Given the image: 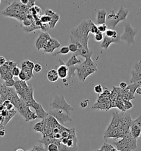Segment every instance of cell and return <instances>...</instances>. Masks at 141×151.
I'll return each mask as SVG.
<instances>
[{"label":"cell","mask_w":141,"mask_h":151,"mask_svg":"<svg viewBox=\"0 0 141 151\" xmlns=\"http://www.w3.org/2000/svg\"><path fill=\"white\" fill-rule=\"evenodd\" d=\"M90 21H83L77 27L72 29L70 34L71 42L77 41L82 44L84 48H89L88 44L89 39V34L90 33L89 26Z\"/></svg>","instance_id":"cell-1"},{"label":"cell","mask_w":141,"mask_h":151,"mask_svg":"<svg viewBox=\"0 0 141 151\" xmlns=\"http://www.w3.org/2000/svg\"><path fill=\"white\" fill-rule=\"evenodd\" d=\"M2 13L7 17L15 18L22 22L29 14V9L27 5L22 4L20 2L15 1L6 8Z\"/></svg>","instance_id":"cell-2"},{"label":"cell","mask_w":141,"mask_h":151,"mask_svg":"<svg viewBox=\"0 0 141 151\" xmlns=\"http://www.w3.org/2000/svg\"><path fill=\"white\" fill-rule=\"evenodd\" d=\"M98 71V64L95 63L91 58L86 59L85 61L76 65V73L78 79L84 82L90 75Z\"/></svg>","instance_id":"cell-3"},{"label":"cell","mask_w":141,"mask_h":151,"mask_svg":"<svg viewBox=\"0 0 141 151\" xmlns=\"http://www.w3.org/2000/svg\"><path fill=\"white\" fill-rule=\"evenodd\" d=\"M113 145L119 151H132L137 147V140L132 137L129 131L123 138L114 142Z\"/></svg>","instance_id":"cell-4"},{"label":"cell","mask_w":141,"mask_h":151,"mask_svg":"<svg viewBox=\"0 0 141 151\" xmlns=\"http://www.w3.org/2000/svg\"><path fill=\"white\" fill-rule=\"evenodd\" d=\"M50 105L54 110H62L69 115H71V112L74 110V108L66 101L63 95H56L53 99Z\"/></svg>","instance_id":"cell-5"},{"label":"cell","mask_w":141,"mask_h":151,"mask_svg":"<svg viewBox=\"0 0 141 151\" xmlns=\"http://www.w3.org/2000/svg\"><path fill=\"white\" fill-rule=\"evenodd\" d=\"M138 29L132 27L130 22H126L124 25L123 32L120 36V40L124 41L128 45L135 44V38Z\"/></svg>","instance_id":"cell-6"},{"label":"cell","mask_w":141,"mask_h":151,"mask_svg":"<svg viewBox=\"0 0 141 151\" xmlns=\"http://www.w3.org/2000/svg\"><path fill=\"white\" fill-rule=\"evenodd\" d=\"M125 115L126 113L122 112H116L114 113L112 121L110 122V125H109V126L107 127L105 131H109L114 130H117L121 127L124 128L123 125L125 121Z\"/></svg>","instance_id":"cell-7"},{"label":"cell","mask_w":141,"mask_h":151,"mask_svg":"<svg viewBox=\"0 0 141 151\" xmlns=\"http://www.w3.org/2000/svg\"><path fill=\"white\" fill-rule=\"evenodd\" d=\"M16 108L27 122H29L32 120H34L38 118L37 115L35 113V112L31 111L29 107L25 105V104L23 101V100L22 102L16 107Z\"/></svg>","instance_id":"cell-8"},{"label":"cell","mask_w":141,"mask_h":151,"mask_svg":"<svg viewBox=\"0 0 141 151\" xmlns=\"http://www.w3.org/2000/svg\"><path fill=\"white\" fill-rule=\"evenodd\" d=\"M129 13V10L127 9L123 6H122L120 10L115 13L114 17L110 21H107V24L112 27V28H115L119 22L126 20L127 17Z\"/></svg>","instance_id":"cell-9"},{"label":"cell","mask_w":141,"mask_h":151,"mask_svg":"<svg viewBox=\"0 0 141 151\" xmlns=\"http://www.w3.org/2000/svg\"><path fill=\"white\" fill-rule=\"evenodd\" d=\"M48 113L49 115L55 117L58 123L62 126L66 122L72 121V118L71 117V115H69L62 110L53 109L50 111Z\"/></svg>","instance_id":"cell-10"},{"label":"cell","mask_w":141,"mask_h":151,"mask_svg":"<svg viewBox=\"0 0 141 151\" xmlns=\"http://www.w3.org/2000/svg\"><path fill=\"white\" fill-rule=\"evenodd\" d=\"M130 82L131 84L141 82V60L137 62L133 65L131 70Z\"/></svg>","instance_id":"cell-11"},{"label":"cell","mask_w":141,"mask_h":151,"mask_svg":"<svg viewBox=\"0 0 141 151\" xmlns=\"http://www.w3.org/2000/svg\"><path fill=\"white\" fill-rule=\"evenodd\" d=\"M51 38L50 35L48 32H41L35 42L36 48L38 50L44 49Z\"/></svg>","instance_id":"cell-12"},{"label":"cell","mask_w":141,"mask_h":151,"mask_svg":"<svg viewBox=\"0 0 141 151\" xmlns=\"http://www.w3.org/2000/svg\"><path fill=\"white\" fill-rule=\"evenodd\" d=\"M18 64L13 61H7L5 65L0 67V75L1 78L4 77L9 73H12V70L17 67Z\"/></svg>","instance_id":"cell-13"},{"label":"cell","mask_w":141,"mask_h":151,"mask_svg":"<svg viewBox=\"0 0 141 151\" xmlns=\"http://www.w3.org/2000/svg\"><path fill=\"white\" fill-rule=\"evenodd\" d=\"M61 43L57 40L54 38H51L50 39L47 45L43 49L44 52L46 53H53L55 49L60 48Z\"/></svg>","instance_id":"cell-14"},{"label":"cell","mask_w":141,"mask_h":151,"mask_svg":"<svg viewBox=\"0 0 141 151\" xmlns=\"http://www.w3.org/2000/svg\"><path fill=\"white\" fill-rule=\"evenodd\" d=\"M59 62L60 63V65L57 70L58 77L61 79H66L67 77H68V67L66 65L65 63L61 59L59 60Z\"/></svg>","instance_id":"cell-15"},{"label":"cell","mask_w":141,"mask_h":151,"mask_svg":"<svg viewBox=\"0 0 141 151\" xmlns=\"http://www.w3.org/2000/svg\"><path fill=\"white\" fill-rule=\"evenodd\" d=\"M120 40H121L120 36H119L117 38H113L107 37L106 35H105L104 37V39L101 44V48L104 49H107L112 43H120Z\"/></svg>","instance_id":"cell-16"},{"label":"cell","mask_w":141,"mask_h":151,"mask_svg":"<svg viewBox=\"0 0 141 151\" xmlns=\"http://www.w3.org/2000/svg\"><path fill=\"white\" fill-rule=\"evenodd\" d=\"M107 11L105 10H99L97 15V23L98 25L106 24Z\"/></svg>","instance_id":"cell-17"},{"label":"cell","mask_w":141,"mask_h":151,"mask_svg":"<svg viewBox=\"0 0 141 151\" xmlns=\"http://www.w3.org/2000/svg\"><path fill=\"white\" fill-rule=\"evenodd\" d=\"M93 51L90 50L89 48H82L81 49H78L77 52L74 55L76 56H81L85 59L92 58V57Z\"/></svg>","instance_id":"cell-18"},{"label":"cell","mask_w":141,"mask_h":151,"mask_svg":"<svg viewBox=\"0 0 141 151\" xmlns=\"http://www.w3.org/2000/svg\"><path fill=\"white\" fill-rule=\"evenodd\" d=\"M130 134L132 137L137 140L141 135V128L140 127L137 126L135 123H132L130 127Z\"/></svg>","instance_id":"cell-19"},{"label":"cell","mask_w":141,"mask_h":151,"mask_svg":"<svg viewBox=\"0 0 141 151\" xmlns=\"http://www.w3.org/2000/svg\"><path fill=\"white\" fill-rule=\"evenodd\" d=\"M34 64L33 62L29 60H26L22 62V70L25 73L33 72L34 70Z\"/></svg>","instance_id":"cell-20"},{"label":"cell","mask_w":141,"mask_h":151,"mask_svg":"<svg viewBox=\"0 0 141 151\" xmlns=\"http://www.w3.org/2000/svg\"><path fill=\"white\" fill-rule=\"evenodd\" d=\"M46 77L49 82H53V83L57 82L59 78L58 72L56 70H55V69H51L49 70L47 73Z\"/></svg>","instance_id":"cell-21"},{"label":"cell","mask_w":141,"mask_h":151,"mask_svg":"<svg viewBox=\"0 0 141 151\" xmlns=\"http://www.w3.org/2000/svg\"><path fill=\"white\" fill-rule=\"evenodd\" d=\"M35 111V113L37 115L38 118L44 120L48 117V116L49 115V113L46 112L44 110L42 105H41L39 108H38L37 110H36Z\"/></svg>","instance_id":"cell-22"},{"label":"cell","mask_w":141,"mask_h":151,"mask_svg":"<svg viewBox=\"0 0 141 151\" xmlns=\"http://www.w3.org/2000/svg\"><path fill=\"white\" fill-rule=\"evenodd\" d=\"M82 63V61L77 58V56L73 54V55L69 59L68 61L65 63L67 67H72V66H75L77 65L78 64Z\"/></svg>","instance_id":"cell-23"},{"label":"cell","mask_w":141,"mask_h":151,"mask_svg":"<svg viewBox=\"0 0 141 151\" xmlns=\"http://www.w3.org/2000/svg\"><path fill=\"white\" fill-rule=\"evenodd\" d=\"M97 151H119L112 145L104 142L102 147Z\"/></svg>","instance_id":"cell-24"},{"label":"cell","mask_w":141,"mask_h":151,"mask_svg":"<svg viewBox=\"0 0 141 151\" xmlns=\"http://www.w3.org/2000/svg\"><path fill=\"white\" fill-rule=\"evenodd\" d=\"M60 16L56 13L53 16H52L51 17V20H50V22L48 23L50 26V28H54L57 24V23L58 22V21L60 20Z\"/></svg>","instance_id":"cell-25"},{"label":"cell","mask_w":141,"mask_h":151,"mask_svg":"<svg viewBox=\"0 0 141 151\" xmlns=\"http://www.w3.org/2000/svg\"><path fill=\"white\" fill-rule=\"evenodd\" d=\"M140 86H141V82L133 83V84H131V85H128L126 89L130 91V93H131L132 95H134L136 93L137 89Z\"/></svg>","instance_id":"cell-26"},{"label":"cell","mask_w":141,"mask_h":151,"mask_svg":"<svg viewBox=\"0 0 141 151\" xmlns=\"http://www.w3.org/2000/svg\"><path fill=\"white\" fill-rule=\"evenodd\" d=\"M16 113H17V111L15 110L14 108L12 109V110L8 111V114L6 117H5V120H4V124H3L4 126H6L7 125V123L10 122V120L15 116Z\"/></svg>","instance_id":"cell-27"},{"label":"cell","mask_w":141,"mask_h":151,"mask_svg":"<svg viewBox=\"0 0 141 151\" xmlns=\"http://www.w3.org/2000/svg\"><path fill=\"white\" fill-rule=\"evenodd\" d=\"M34 130L35 131L41 133L43 134V131H44V120H42L41 121L36 123L34 126Z\"/></svg>","instance_id":"cell-28"},{"label":"cell","mask_w":141,"mask_h":151,"mask_svg":"<svg viewBox=\"0 0 141 151\" xmlns=\"http://www.w3.org/2000/svg\"><path fill=\"white\" fill-rule=\"evenodd\" d=\"M105 35H106L107 37L113 38H117L119 37L116 31L112 28H108L107 29V30L105 33Z\"/></svg>","instance_id":"cell-29"},{"label":"cell","mask_w":141,"mask_h":151,"mask_svg":"<svg viewBox=\"0 0 141 151\" xmlns=\"http://www.w3.org/2000/svg\"><path fill=\"white\" fill-rule=\"evenodd\" d=\"M23 27V26H22ZM23 29L25 30V32L27 33H30V32H32L33 31H34L35 30H36V29H41V27H39L38 26H36L35 24L34 23V22L33 23V24L30 26L29 27H23Z\"/></svg>","instance_id":"cell-30"},{"label":"cell","mask_w":141,"mask_h":151,"mask_svg":"<svg viewBox=\"0 0 141 151\" xmlns=\"http://www.w3.org/2000/svg\"><path fill=\"white\" fill-rule=\"evenodd\" d=\"M89 30H90V33H91L94 34H95L96 33H97L98 32H99L97 25H95L93 22H92V20H91L90 23Z\"/></svg>","instance_id":"cell-31"},{"label":"cell","mask_w":141,"mask_h":151,"mask_svg":"<svg viewBox=\"0 0 141 151\" xmlns=\"http://www.w3.org/2000/svg\"><path fill=\"white\" fill-rule=\"evenodd\" d=\"M69 52L70 51H69V49L68 48V47L64 46V47H62L59 51L54 54V55L55 56V55H56L59 54H61L62 55H67V54L69 53Z\"/></svg>","instance_id":"cell-32"},{"label":"cell","mask_w":141,"mask_h":151,"mask_svg":"<svg viewBox=\"0 0 141 151\" xmlns=\"http://www.w3.org/2000/svg\"><path fill=\"white\" fill-rule=\"evenodd\" d=\"M68 79H71L72 77H74L75 75V74H76V65L69 67H68Z\"/></svg>","instance_id":"cell-33"},{"label":"cell","mask_w":141,"mask_h":151,"mask_svg":"<svg viewBox=\"0 0 141 151\" xmlns=\"http://www.w3.org/2000/svg\"><path fill=\"white\" fill-rule=\"evenodd\" d=\"M34 151H48L47 148L43 144L39 145H35L32 148Z\"/></svg>","instance_id":"cell-34"},{"label":"cell","mask_w":141,"mask_h":151,"mask_svg":"<svg viewBox=\"0 0 141 151\" xmlns=\"http://www.w3.org/2000/svg\"><path fill=\"white\" fill-rule=\"evenodd\" d=\"M123 104L124 105V107L126 110H130L133 106V104L132 103L130 100H123Z\"/></svg>","instance_id":"cell-35"},{"label":"cell","mask_w":141,"mask_h":151,"mask_svg":"<svg viewBox=\"0 0 141 151\" xmlns=\"http://www.w3.org/2000/svg\"><path fill=\"white\" fill-rule=\"evenodd\" d=\"M15 81L13 79V78L8 79L5 81V86L7 88H12L15 86Z\"/></svg>","instance_id":"cell-36"},{"label":"cell","mask_w":141,"mask_h":151,"mask_svg":"<svg viewBox=\"0 0 141 151\" xmlns=\"http://www.w3.org/2000/svg\"><path fill=\"white\" fill-rule=\"evenodd\" d=\"M40 20L42 23H49L51 20V17L46 15H42L40 17Z\"/></svg>","instance_id":"cell-37"},{"label":"cell","mask_w":141,"mask_h":151,"mask_svg":"<svg viewBox=\"0 0 141 151\" xmlns=\"http://www.w3.org/2000/svg\"><path fill=\"white\" fill-rule=\"evenodd\" d=\"M104 39V34L101 32H98L97 33L94 34V39L96 42H100L101 41H102Z\"/></svg>","instance_id":"cell-38"},{"label":"cell","mask_w":141,"mask_h":151,"mask_svg":"<svg viewBox=\"0 0 141 151\" xmlns=\"http://www.w3.org/2000/svg\"><path fill=\"white\" fill-rule=\"evenodd\" d=\"M94 91L97 93L98 95H101L103 92V88L100 84H98L97 85H95L94 88Z\"/></svg>","instance_id":"cell-39"},{"label":"cell","mask_w":141,"mask_h":151,"mask_svg":"<svg viewBox=\"0 0 141 151\" xmlns=\"http://www.w3.org/2000/svg\"><path fill=\"white\" fill-rule=\"evenodd\" d=\"M48 151H59L58 146L55 143L50 144L47 148Z\"/></svg>","instance_id":"cell-40"},{"label":"cell","mask_w":141,"mask_h":151,"mask_svg":"<svg viewBox=\"0 0 141 151\" xmlns=\"http://www.w3.org/2000/svg\"><path fill=\"white\" fill-rule=\"evenodd\" d=\"M98 28L99 32L104 33H105V32L108 29V26L106 24H102V25H98Z\"/></svg>","instance_id":"cell-41"},{"label":"cell","mask_w":141,"mask_h":151,"mask_svg":"<svg viewBox=\"0 0 141 151\" xmlns=\"http://www.w3.org/2000/svg\"><path fill=\"white\" fill-rule=\"evenodd\" d=\"M68 48L69 49V51L71 52H72L73 53H75L77 52L78 50V47L75 44L70 43L68 45Z\"/></svg>","instance_id":"cell-42"},{"label":"cell","mask_w":141,"mask_h":151,"mask_svg":"<svg viewBox=\"0 0 141 151\" xmlns=\"http://www.w3.org/2000/svg\"><path fill=\"white\" fill-rule=\"evenodd\" d=\"M18 78L20 79V80L21 81H25L27 82V74L25 72L21 70V72L20 73V75L18 76Z\"/></svg>","instance_id":"cell-43"},{"label":"cell","mask_w":141,"mask_h":151,"mask_svg":"<svg viewBox=\"0 0 141 151\" xmlns=\"http://www.w3.org/2000/svg\"><path fill=\"white\" fill-rule=\"evenodd\" d=\"M20 72H21V70L20 69V68H18V67H16L12 70V74H13V77H18Z\"/></svg>","instance_id":"cell-44"},{"label":"cell","mask_w":141,"mask_h":151,"mask_svg":"<svg viewBox=\"0 0 141 151\" xmlns=\"http://www.w3.org/2000/svg\"><path fill=\"white\" fill-rule=\"evenodd\" d=\"M49 28H50L48 23H43L40 29L41 32H47Z\"/></svg>","instance_id":"cell-45"},{"label":"cell","mask_w":141,"mask_h":151,"mask_svg":"<svg viewBox=\"0 0 141 151\" xmlns=\"http://www.w3.org/2000/svg\"><path fill=\"white\" fill-rule=\"evenodd\" d=\"M132 123L136 125L137 126L140 127L141 128V115L137 117L135 120H132Z\"/></svg>","instance_id":"cell-46"},{"label":"cell","mask_w":141,"mask_h":151,"mask_svg":"<svg viewBox=\"0 0 141 151\" xmlns=\"http://www.w3.org/2000/svg\"><path fill=\"white\" fill-rule=\"evenodd\" d=\"M42 70V66L39 63L35 64L34 65V71L36 73H39Z\"/></svg>","instance_id":"cell-47"},{"label":"cell","mask_w":141,"mask_h":151,"mask_svg":"<svg viewBox=\"0 0 141 151\" xmlns=\"http://www.w3.org/2000/svg\"><path fill=\"white\" fill-rule=\"evenodd\" d=\"M55 13H56L55 12H54V11L50 10V9H46L45 11V15L49 16L50 17L53 16Z\"/></svg>","instance_id":"cell-48"},{"label":"cell","mask_w":141,"mask_h":151,"mask_svg":"<svg viewBox=\"0 0 141 151\" xmlns=\"http://www.w3.org/2000/svg\"><path fill=\"white\" fill-rule=\"evenodd\" d=\"M90 102V100L88 99H86L83 100V101L80 103V106L82 108H86L87 107L89 103Z\"/></svg>","instance_id":"cell-49"},{"label":"cell","mask_w":141,"mask_h":151,"mask_svg":"<svg viewBox=\"0 0 141 151\" xmlns=\"http://www.w3.org/2000/svg\"><path fill=\"white\" fill-rule=\"evenodd\" d=\"M119 86L120 88L121 89V90H125L126 89L127 86H128V85L126 82H122L121 83H120V85H119Z\"/></svg>","instance_id":"cell-50"},{"label":"cell","mask_w":141,"mask_h":151,"mask_svg":"<svg viewBox=\"0 0 141 151\" xmlns=\"http://www.w3.org/2000/svg\"><path fill=\"white\" fill-rule=\"evenodd\" d=\"M35 1H32V0H30L29 1V2L28 4V5H27V7L30 9H32L33 7H34V6H35Z\"/></svg>","instance_id":"cell-51"},{"label":"cell","mask_w":141,"mask_h":151,"mask_svg":"<svg viewBox=\"0 0 141 151\" xmlns=\"http://www.w3.org/2000/svg\"><path fill=\"white\" fill-rule=\"evenodd\" d=\"M7 62V60L4 57L0 56V67L3 66Z\"/></svg>","instance_id":"cell-52"},{"label":"cell","mask_w":141,"mask_h":151,"mask_svg":"<svg viewBox=\"0 0 141 151\" xmlns=\"http://www.w3.org/2000/svg\"><path fill=\"white\" fill-rule=\"evenodd\" d=\"M34 8L35 10V11H36V12L37 13V14L40 16V14L41 13V8L39 7L38 6H35Z\"/></svg>","instance_id":"cell-53"},{"label":"cell","mask_w":141,"mask_h":151,"mask_svg":"<svg viewBox=\"0 0 141 151\" xmlns=\"http://www.w3.org/2000/svg\"><path fill=\"white\" fill-rule=\"evenodd\" d=\"M5 133H6V132H5V129L0 130V137L5 136Z\"/></svg>","instance_id":"cell-54"},{"label":"cell","mask_w":141,"mask_h":151,"mask_svg":"<svg viewBox=\"0 0 141 151\" xmlns=\"http://www.w3.org/2000/svg\"><path fill=\"white\" fill-rule=\"evenodd\" d=\"M20 2L23 5H27L29 2V0H20Z\"/></svg>","instance_id":"cell-55"},{"label":"cell","mask_w":141,"mask_h":151,"mask_svg":"<svg viewBox=\"0 0 141 151\" xmlns=\"http://www.w3.org/2000/svg\"><path fill=\"white\" fill-rule=\"evenodd\" d=\"M136 93L137 94L141 95V86H139L138 88L137 89L136 91Z\"/></svg>","instance_id":"cell-56"},{"label":"cell","mask_w":141,"mask_h":151,"mask_svg":"<svg viewBox=\"0 0 141 151\" xmlns=\"http://www.w3.org/2000/svg\"><path fill=\"white\" fill-rule=\"evenodd\" d=\"M15 151H25V150L23 149H21V148H19V149H17Z\"/></svg>","instance_id":"cell-57"},{"label":"cell","mask_w":141,"mask_h":151,"mask_svg":"<svg viewBox=\"0 0 141 151\" xmlns=\"http://www.w3.org/2000/svg\"><path fill=\"white\" fill-rule=\"evenodd\" d=\"M2 84H3L2 83H0V91H1V87H2ZM0 99H1V96H0ZM2 101H3V100H2Z\"/></svg>","instance_id":"cell-58"},{"label":"cell","mask_w":141,"mask_h":151,"mask_svg":"<svg viewBox=\"0 0 141 151\" xmlns=\"http://www.w3.org/2000/svg\"><path fill=\"white\" fill-rule=\"evenodd\" d=\"M62 82L63 83H65V82H67V79H62Z\"/></svg>","instance_id":"cell-59"},{"label":"cell","mask_w":141,"mask_h":151,"mask_svg":"<svg viewBox=\"0 0 141 151\" xmlns=\"http://www.w3.org/2000/svg\"><path fill=\"white\" fill-rule=\"evenodd\" d=\"M3 103H4V101L2 100L1 99H0V105L1 104H3Z\"/></svg>","instance_id":"cell-60"},{"label":"cell","mask_w":141,"mask_h":151,"mask_svg":"<svg viewBox=\"0 0 141 151\" xmlns=\"http://www.w3.org/2000/svg\"><path fill=\"white\" fill-rule=\"evenodd\" d=\"M25 151H33V150H32V149H31V150H29V151H25Z\"/></svg>","instance_id":"cell-61"},{"label":"cell","mask_w":141,"mask_h":151,"mask_svg":"<svg viewBox=\"0 0 141 151\" xmlns=\"http://www.w3.org/2000/svg\"><path fill=\"white\" fill-rule=\"evenodd\" d=\"M97 151V150H95V151Z\"/></svg>","instance_id":"cell-62"},{"label":"cell","mask_w":141,"mask_h":151,"mask_svg":"<svg viewBox=\"0 0 141 151\" xmlns=\"http://www.w3.org/2000/svg\"><path fill=\"white\" fill-rule=\"evenodd\" d=\"M0 4H1V0H0Z\"/></svg>","instance_id":"cell-63"}]
</instances>
